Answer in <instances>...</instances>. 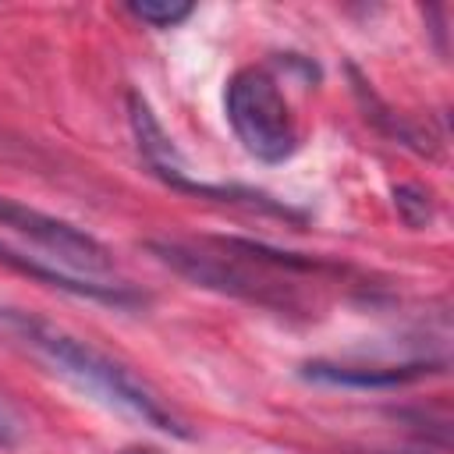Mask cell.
<instances>
[{
    "label": "cell",
    "instance_id": "6da1fadb",
    "mask_svg": "<svg viewBox=\"0 0 454 454\" xmlns=\"http://www.w3.org/2000/svg\"><path fill=\"white\" fill-rule=\"evenodd\" d=\"M0 337L11 340L14 348L28 351L32 358L46 362L53 372H60L74 387L103 397L106 404L131 411L145 426L170 433V436H188L184 422L163 404V397L145 380H138L128 365L114 362L110 355L96 351L92 344L78 340L74 333L60 330L57 323H50L35 312H25L18 305H0Z\"/></svg>",
    "mask_w": 454,
    "mask_h": 454
},
{
    "label": "cell",
    "instance_id": "7a4b0ae2",
    "mask_svg": "<svg viewBox=\"0 0 454 454\" xmlns=\"http://www.w3.org/2000/svg\"><path fill=\"white\" fill-rule=\"evenodd\" d=\"M227 121L238 142L262 163H284L298 149V128L277 78L262 67H241L223 92Z\"/></svg>",
    "mask_w": 454,
    "mask_h": 454
},
{
    "label": "cell",
    "instance_id": "3957f363",
    "mask_svg": "<svg viewBox=\"0 0 454 454\" xmlns=\"http://www.w3.org/2000/svg\"><path fill=\"white\" fill-rule=\"evenodd\" d=\"M145 248L163 266H170L177 277L192 280L195 287H206V291H216V294H231V298L252 301L259 309H280L284 312V309L298 305V298L291 291H284L270 277L252 273L234 255H216V252H206V248H195V245H184V241H167V238H153V241H145Z\"/></svg>",
    "mask_w": 454,
    "mask_h": 454
},
{
    "label": "cell",
    "instance_id": "277c9868",
    "mask_svg": "<svg viewBox=\"0 0 454 454\" xmlns=\"http://www.w3.org/2000/svg\"><path fill=\"white\" fill-rule=\"evenodd\" d=\"M0 227H11L14 234L35 241L43 252L53 255V262H64L71 270H82V273H110L114 270V255L103 241H96L92 234H85L82 227H74L60 216L32 209L18 199L0 195Z\"/></svg>",
    "mask_w": 454,
    "mask_h": 454
},
{
    "label": "cell",
    "instance_id": "5b68a950",
    "mask_svg": "<svg viewBox=\"0 0 454 454\" xmlns=\"http://www.w3.org/2000/svg\"><path fill=\"white\" fill-rule=\"evenodd\" d=\"M433 372H443V362H305L301 376L326 387H355V390H387L401 383L426 380Z\"/></svg>",
    "mask_w": 454,
    "mask_h": 454
},
{
    "label": "cell",
    "instance_id": "8992f818",
    "mask_svg": "<svg viewBox=\"0 0 454 454\" xmlns=\"http://www.w3.org/2000/svg\"><path fill=\"white\" fill-rule=\"evenodd\" d=\"M0 262L11 266V270H18V273H25V277H32V280H39V284H46V287H60V291H67L74 298H92V301H103V305H114V309L145 305V294L131 291L128 284H96L89 277H71V273H64L57 266H46V262H39L32 255L14 252L4 241H0Z\"/></svg>",
    "mask_w": 454,
    "mask_h": 454
},
{
    "label": "cell",
    "instance_id": "52a82bcc",
    "mask_svg": "<svg viewBox=\"0 0 454 454\" xmlns=\"http://www.w3.org/2000/svg\"><path fill=\"white\" fill-rule=\"evenodd\" d=\"M128 121H131V135H135V145L142 153V160L149 163V170L163 181L177 177V174H188L177 149H174V138L163 131V124L156 121L149 99L142 92H128Z\"/></svg>",
    "mask_w": 454,
    "mask_h": 454
},
{
    "label": "cell",
    "instance_id": "ba28073f",
    "mask_svg": "<svg viewBox=\"0 0 454 454\" xmlns=\"http://www.w3.org/2000/svg\"><path fill=\"white\" fill-rule=\"evenodd\" d=\"M394 209H397V216H401L411 231H419V227H426V223L433 220V199H429V192L419 188V184H397V188H394Z\"/></svg>",
    "mask_w": 454,
    "mask_h": 454
},
{
    "label": "cell",
    "instance_id": "9c48e42d",
    "mask_svg": "<svg viewBox=\"0 0 454 454\" xmlns=\"http://www.w3.org/2000/svg\"><path fill=\"white\" fill-rule=\"evenodd\" d=\"M128 11L138 21L153 25V28H174L192 14V4H153V0H142V4H128Z\"/></svg>",
    "mask_w": 454,
    "mask_h": 454
},
{
    "label": "cell",
    "instance_id": "30bf717a",
    "mask_svg": "<svg viewBox=\"0 0 454 454\" xmlns=\"http://www.w3.org/2000/svg\"><path fill=\"white\" fill-rule=\"evenodd\" d=\"M14 443V422L7 415V408L0 404V447H11Z\"/></svg>",
    "mask_w": 454,
    "mask_h": 454
},
{
    "label": "cell",
    "instance_id": "8fae6325",
    "mask_svg": "<svg viewBox=\"0 0 454 454\" xmlns=\"http://www.w3.org/2000/svg\"><path fill=\"white\" fill-rule=\"evenodd\" d=\"M121 454H160L156 447H124Z\"/></svg>",
    "mask_w": 454,
    "mask_h": 454
}]
</instances>
